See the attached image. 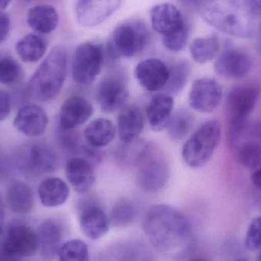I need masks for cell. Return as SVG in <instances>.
<instances>
[{
  "label": "cell",
  "mask_w": 261,
  "mask_h": 261,
  "mask_svg": "<svg viewBox=\"0 0 261 261\" xmlns=\"http://www.w3.org/2000/svg\"><path fill=\"white\" fill-rule=\"evenodd\" d=\"M2 58V57H0V58Z\"/></svg>",
  "instance_id": "obj_49"
},
{
  "label": "cell",
  "mask_w": 261,
  "mask_h": 261,
  "mask_svg": "<svg viewBox=\"0 0 261 261\" xmlns=\"http://www.w3.org/2000/svg\"><path fill=\"white\" fill-rule=\"evenodd\" d=\"M12 0H0V10L4 11L10 4Z\"/></svg>",
  "instance_id": "obj_44"
},
{
  "label": "cell",
  "mask_w": 261,
  "mask_h": 261,
  "mask_svg": "<svg viewBox=\"0 0 261 261\" xmlns=\"http://www.w3.org/2000/svg\"><path fill=\"white\" fill-rule=\"evenodd\" d=\"M93 113V106L85 98L70 97L63 103L60 110V127L73 130L87 122Z\"/></svg>",
  "instance_id": "obj_18"
},
{
  "label": "cell",
  "mask_w": 261,
  "mask_h": 261,
  "mask_svg": "<svg viewBox=\"0 0 261 261\" xmlns=\"http://www.w3.org/2000/svg\"><path fill=\"white\" fill-rule=\"evenodd\" d=\"M258 31H259V34H260V43H261V24H260V27H259Z\"/></svg>",
  "instance_id": "obj_46"
},
{
  "label": "cell",
  "mask_w": 261,
  "mask_h": 261,
  "mask_svg": "<svg viewBox=\"0 0 261 261\" xmlns=\"http://www.w3.org/2000/svg\"><path fill=\"white\" fill-rule=\"evenodd\" d=\"M258 260L261 261V251H260V254H259Z\"/></svg>",
  "instance_id": "obj_47"
},
{
  "label": "cell",
  "mask_w": 261,
  "mask_h": 261,
  "mask_svg": "<svg viewBox=\"0 0 261 261\" xmlns=\"http://www.w3.org/2000/svg\"><path fill=\"white\" fill-rule=\"evenodd\" d=\"M5 216H6V213H5L4 202L0 196V234L4 227Z\"/></svg>",
  "instance_id": "obj_43"
},
{
  "label": "cell",
  "mask_w": 261,
  "mask_h": 261,
  "mask_svg": "<svg viewBox=\"0 0 261 261\" xmlns=\"http://www.w3.org/2000/svg\"><path fill=\"white\" fill-rule=\"evenodd\" d=\"M251 181L254 186L261 192V165L253 172L251 175Z\"/></svg>",
  "instance_id": "obj_42"
},
{
  "label": "cell",
  "mask_w": 261,
  "mask_h": 261,
  "mask_svg": "<svg viewBox=\"0 0 261 261\" xmlns=\"http://www.w3.org/2000/svg\"><path fill=\"white\" fill-rule=\"evenodd\" d=\"M135 77L145 90L150 92L158 91L167 85L169 67L158 58H147L135 67Z\"/></svg>",
  "instance_id": "obj_14"
},
{
  "label": "cell",
  "mask_w": 261,
  "mask_h": 261,
  "mask_svg": "<svg viewBox=\"0 0 261 261\" xmlns=\"http://www.w3.org/2000/svg\"><path fill=\"white\" fill-rule=\"evenodd\" d=\"M129 91L126 79L121 74H111L99 82L96 99L104 113H113L123 107Z\"/></svg>",
  "instance_id": "obj_10"
},
{
  "label": "cell",
  "mask_w": 261,
  "mask_h": 261,
  "mask_svg": "<svg viewBox=\"0 0 261 261\" xmlns=\"http://www.w3.org/2000/svg\"><path fill=\"white\" fill-rule=\"evenodd\" d=\"M261 88L256 84H243L231 89L227 97L228 128V136L230 145L234 146L239 142L250 113L254 110Z\"/></svg>",
  "instance_id": "obj_5"
},
{
  "label": "cell",
  "mask_w": 261,
  "mask_h": 261,
  "mask_svg": "<svg viewBox=\"0 0 261 261\" xmlns=\"http://www.w3.org/2000/svg\"><path fill=\"white\" fill-rule=\"evenodd\" d=\"M188 38L189 27L187 26L173 35L163 37V44L170 52H179L187 45Z\"/></svg>",
  "instance_id": "obj_38"
},
{
  "label": "cell",
  "mask_w": 261,
  "mask_h": 261,
  "mask_svg": "<svg viewBox=\"0 0 261 261\" xmlns=\"http://www.w3.org/2000/svg\"><path fill=\"white\" fill-rule=\"evenodd\" d=\"M221 125L219 121L202 124L182 147V157L187 165L200 168L208 162L219 145Z\"/></svg>",
  "instance_id": "obj_6"
},
{
  "label": "cell",
  "mask_w": 261,
  "mask_h": 261,
  "mask_svg": "<svg viewBox=\"0 0 261 261\" xmlns=\"http://www.w3.org/2000/svg\"><path fill=\"white\" fill-rule=\"evenodd\" d=\"M23 78V70L19 63L12 57L0 58V84L13 85Z\"/></svg>",
  "instance_id": "obj_36"
},
{
  "label": "cell",
  "mask_w": 261,
  "mask_h": 261,
  "mask_svg": "<svg viewBox=\"0 0 261 261\" xmlns=\"http://www.w3.org/2000/svg\"><path fill=\"white\" fill-rule=\"evenodd\" d=\"M174 100L167 93H158L149 101L146 107V116L150 128L155 132L167 129L171 119Z\"/></svg>",
  "instance_id": "obj_21"
},
{
  "label": "cell",
  "mask_w": 261,
  "mask_h": 261,
  "mask_svg": "<svg viewBox=\"0 0 261 261\" xmlns=\"http://www.w3.org/2000/svg\"><path fill=\"white\" fill-rule=\"evenodd\" d=\"M21 169L35 176L52 173L56 168L57 158L50 147L41 143L32 144L21 157Z\"/></svg>",
  "instance_id": "obj_15"
},
{
  "label": "cell",
  "mask_w": 261,
  "mask_h": 261,
  "mask_svg": "<svg viewBox=\"0 0 261 261\" xmlns=\"http://www.w3.org/2000/svg\"><path fill=\"white\" fill-rule=\"evenodd\" d=\"M138 182L147 193H156L164 188L169 177V167L165 158L150 147L138 164Z\"/></svg>",
  "instance_id": "obj_9"
},
{
  "label": "cell",
  "mask_w": 261,
  "mask_h": 261,
  "mask_svg": "<svg viewBox=\"0 0 261 261\" xmlns=\"http://www.w3.org/2000/svg\"><path fill=\"white\" fill-rule=\"evenodd\" d=\"M10 30V18L4 11L0 10V44L4 42Z\"/></svg>",
  "instance_id": "obj_41"
},
{
  "label": "cell",
  "mask_w": 261,
  "mask_h": 261,
  "mask_svg": "<svg viewBox=\"0 0 261 261\" xmlns=\"http://www.w3.org/2000/svg\"><path fill=\"white\" fill-rule=\"evenodd\" d=\"M251 69V60L245 52L236 49L224 51L214 64L219 76L229 79L243 78Z\"/></svg>",
  "instance_id": "obj_19"
},
{
  "label": "cell",
  "mask_w": 261,
  "mask_h": 261,
  "mask_svg": "<svg viewBox=\"0 0 261 261\" xmlns=\"http://www.w3.org/2000/svg\"><path fill=\"white\" fill-rule=\"evenodd\" d=\"M151 146L145 140L135 139L129 143H123L116 150V161L120 165L125 167L138 165L141 159L147 154V151Z\"/></svg>",
  "instance_id": "obj_29"
},
{
  "label": "cell",
  "mask_w": 261,
  "mask_h": 261,
  "mask_svg": "<svg viewBox=\"0 0 261 261\" xmlns=\"http://www.w3.org/2000/svg\"><path fill=\"white\" fill-rule=\"evenodd\" d=\"M29 26L38 33L47 35L56 29L59 23V14L51 5L41 3L28 12Z\"/></svg>",
  "instance_id": "obj_23"
},
{
  "label": "cell",
  "mask_w": 261,
  "mask_h": 261,
  "mask_svg": "<svg viewBox=\"0 0 261 261\" xmlns=\"http://www.w3.org/2000/svg\"><path fill=\"white\" fill-rule=\"evenodd\" d=\"M152 28L163 37L173 35L188 25L179 9L170 3H160L150 12Z\"/></svg>",
  "instance_id": "obj_13"
},
{
  "label": "cell",
  "mask_w": 261,
  "mask_h": 261,
  "mask_svg": "<svg viewBox=\"0 0 261 261\" xmlns=\"http://www.w3.org/2000/svg\"><path fill=\"white\" fill-rule=\"evenodd\" d=\"M47 124V113L36 104H28L21 107L13 123L15 128L28 137H38L44 134Z\"/></svg>",
  "instance_id": "obj_17"
},
{
  "label": "cell",
  "mask_w": 261,
  "mask_h": 261,
  "mask_svg": "<svg viewBox=\"0 0 261 261\" xmlns=\"http://www.w3.org/2000/svg\"><path fill=\"white\" fill-rule=\"evenodd\" d=\"M24 1L32 2V3H36V2H39V3H42V2L52 1V0H24Z\"/></svg>",
  "instance_id": "obj_45"
},
{
  "label": "cell",
  "mask_w": 261,
  "mask_h": 261,
  "mask_svg": "<svg viewBox=\"0 0 261 261\" xmlns=\"http://www.w3.org/2000/svg\"><path fill=\"white\" fill-rule=\"evenodd\" d=\"M12 107L10 95L6 90L0 89V121H3L9 116Z\"/></svg>",
  "instance_id": "obj_40"
},
{
  "label": "cell",
  "mask_w": 261,
  "mask_h": 261,
  "mask_svg": "<svg viewBox=\"0 0 261 261\" xmlns=\"http://www.w3.org/2000/svg\"><path fill=\"white\" fill-rule=\"evenodd\" d=\"M245 247L251 251L261 248V216L254 218L250 222L245 239Z\"/></svg>",
  "instance_id": "obj_37"
},
{
  "label": "cell",
  "mask_w": 261,
  "mask_h": 261,
  "mask_svg": "<svg viewBox=\"0 0 261 261\" xmlns=\"http://www.w3.org/2000/svg\"><path fill=\"white\" fill-rule=\"evenodd\" d=\"M220 49L219 38L216 34L200 37L193 40L190 44L192 58L199 64H205L217 55Z\"/></svg>",
  "instance_id": "obj_30"
},
{
  "label": "cell",
  "mask_w": 261,
  "mask_h": 261,
  "mask_svg": "<svg viewBox=\"0 0 261 261\" xmlns=\"http://www.w3.org/2000/svg\"><path fill=\"white\" fill-rule=\"evenodd\" d=\"M84 136L92 147L102 148L113 142L116 136V127L110 120L97 118L86 127Z\"/></svg>",
  "instance_id": "obj_26"
},
{
  "label": "cell",
  "mask_w": 261,
  "mask_h": 261,
  "mask_svg": "<svg viewBox=\"0 0 261 261\" xmlns=\"http://www.w3.org/2000/svg\"><path fill=\"white\" fill-rule=\"evenodd\" d=\"M65 173L67 180L76 193L84 194L94 184V170L85 158L73 157L66 163Z\"/></svg>",
  "instance_id": "obj_20"
},
{
  "label": "cell",
  "mask_w": 261,
  "mask_h": 261,
  "mask_svg": "<svg viewBox=\"0 0 261 261\" xmlns=\"http://www.w3.org/2000/svg\"><path fill=\"white\" fill-rule=\"evenodd\" d=\"M195 118L188 110H178L171 116L167 129L169 136L174 140L184 139L194 125Z\"/></svg>",
  "instance_id": "obj_33"
},
{
  "label": "cell",
  "mask_w": 261,
  "mask_h": 261,
  "mask_svg": "<svg viewBox=\"0 0 261 261\" xmlns=\"http://www.w3.org/2000/svg\"><path fill=\"white\" fill-rule=\"evenodd\" d=\"M15 50L24 62L35 63L40 61L45 55L47 43L40 35L31 33L16 43Z\"/></svg>",
  "instance_id": "obj_28"
},
{
  "label": "cell",
  "mask_w": 261,
  "mask_h": 261,
  "mask_svg": "<svg viewBox=\"0 0 261 261\" xmlns=\"http://www.w3.org/2000/svg\"><path fill=\"white\" fill-rule=\"evenodd\" d=\"M79 220L83 232L91 240H98L103 237L111 225L110 218L103 208L92 202H85L81 206Z\"/></svg>",
  "instance_id": "obj_16"
},
{
  "label": "cell",
  "mask_w": 261,
  "mask_h": 261,
  "mask_svg": "<svg viewBox=\"0 0 261 261\" xmlns=\"http://www.w3.org/2000/svg\"><path fill=\"white\" fill-rule=\"evenodd\" d=\"M150 33L147 25L140 19H128L113 31L112 38L104 49L105 57L115 61L121 57L133 58L139 55L148 44Z\"/></svg>",
  "instance_id": "obj_4"
},
{
  "label": "cell",
  "mask_w": 261,
  "mask_h": 261,
  "mask_svg": "<svg viewBox=\"0 0 261 261\" xmlns=\"http://www.w3.org/2000/svg\"><path fill=\"white\" fill-rule=\"evenodd\" d=\"M67 70V50L63 46L56 45L29 80L27 87L29 96L38 102L53 100L62 89Z\"/></svg>",
  "instance_id": "obj_3"
},
{
  "label": "cell",
  "mask_w": 261,
  "mask_h": 261,
  "mask_svg": "<svg viewBox=\"0 0 261 261\" xmlns=\"http://www.w3.org/2000/svg\"><path fill=\"white\" fill-rule=\"evenodd\" d=\"M137 217L135 205L129 200L121 199L118 201L110 215V224L116 228H125L133 224Z\"/></svg>",
  "instance_id": "obj_31"
},
{
  "label": "cell",
  "mask_w": 261,
  "mask_h": 261,
  "mask_svg": "<svg viewBox=\"0 0 261 261\" xmlns=\"http://www.w3.org/2000/svg\"><path fill=\"white\" fill-rule=\"evenodd\" d=\"M73 130H68V129H60L59 136L58 139L60 140V144L62 146L63 148L67 150H74L78 145V137L76 134H75Z\"/></svg>",
  "instance_id": "obj_39"
},
{
  "label": "cell",
  "mask_w": 261,
  "mask_h": 261,
  "mask_svg": "<svg viewBox=\"0 0 261 261\" xmlns=\"http://www.w3.org/2000/svg\"><path fill=\"white\" fill-rule=\"evenodd\" d=\"M194 5L208 25L231 36H252L261 24L257 0H194Z\"/></svg>",
  "instance_id": "obj_2"
},
{
  "label": "cell",
  "mask_w": 261,
  "mask_h": 261,
  "mask_svg": "<svg viewBox=\"0 0 261 261\" xmlns=\"http://www.w3.org/2000/svg\"><path fill=\"white\" fill-rule=\"evenodd\" d=\"M118 132L122 143L138 139L144 130L142 112L136 106H128L121 111L118 117Z\"/></svg>",
  "instance_id": "obj_22"
},
{
  "label": "cell",
  "mask_w": 261,
  "mask_h": 261,
  "mask_svg": "<svg viewBox=\"0 0 261 261\" xmlns=\"http://www.w3.org/2000/svg\"><path fill=\"white\" fill-rule=\"evenodd\" d=\"M122 0H76V20L81 26L93 27L110 18L122 4Z\"/></svg>",
  "instance_id": "obj_12"
},
{
  "label": "cell",
  "mask_w": 261,
  "mask_h": 261,
  "mask_svg": "<svg viewBox=\"0 0 261 261\" xmlns=\"http://www.w3.org/2000/svg\"><path fill=\"white\" fill-rule=\"evenodd\" d=\"M191 66L187 60H181L169 68V78L166 88L171 94H177L187 84Z\"/></svg>",
  "instance_id": "obj_32"
},
{
  "label": "cell",
  "mask_w": 261,
  "mask_h": 261,
  "mask_svg": "<svg viewBox=\"0 0 261 261\" xmlns=\"http://www.w3.org/2000/svg\"><path fill=\"white\" fill-rule=\"evenodd\" d=\"M238 159L248 170H255L261 165V143L250 141L239 147Z\"/></svg>",
  "instance_id": "obj_35"
},
{
  "label": "cell",
  "mask_w": 261,
  "mask_h": 261,
  "mask_svg": "<svg viewBox=\"0 0 261 261\" xmlns=\"http://www.w3.org/2000/svg\"><path fill=\"white\" fill-rule=\"evenodd\" d=\"M62 236V230L55 221L49 219L41 223L38 231V244L44 257L50 258L58 255Z\"/></svg>",
  "instance_id": "obj_25"
},
{
  "label": "cell",
  "mask_w": 261,
  "mask_h": 261,
  "mask_svg": "<svg viewBox=\"0 0 261 261\" xmlns=\"http://www.w3.org/2000/svg\"><path fill=\"white\" fill-rule=\"evenodd\" d=\"M38 248V233L20 221L9 224L0 239L1 260H22L33 256Z\"/></svg>",
  "instance_id": "obj_7"
},
{
  "label": "cell",
  "mask_w": 261,
  "mask_h": 261,
  "mask_svg": "<svg viewBox=\"0 0 261 261\" xmlns=\"http://www.w3.org/2000/svg\"><path fill=\"white\" fill-rule=\"evenodd\" d=\"M105 59L104 48L99 43L87 41L76 48L72 64V76L80 85L91 84L100 73Z\"/></svg>",
  "instance_id": "obj_8"
},
{
  "label": "cell",
  "mask_w": 261,
  "mask_h": 261,
  "mask_svg": "<svg viewBox=\"0 0 261 261\" xmlns=\"http://www.w3.org/2000/svg\"><path fill=\"white\" fill-rule=\"evenodd\" d=\"M89 248L84 241L73 239L63 244L58 250V256L62 261L89 260Z\"/></svg>",
  "instance_id": "obj_34"
},
{
  "label": "cell",
  "mask_w": 261,
  "mask_h": 261,
  "mask_svg": "<svg viewBox=\"0 0 261 261\" xmlns=\"http://www.w3.org/2000/svg\"><path fill=\"white\" fill-rule=\"evenodd\" d=\"M222 87L213 78H203L193 82L189 93V104L199 113L214 111L222 99Z\"/></svg>",
  "instance_id": "obj_11"
},
{
  "label": "cell",
  "mask_w": 261,
  "mask_h": 261,
  "mask_svg": "<svg viewBox=\"0 0 261 261\" xmlns=\"http://www.w3.org/2000/svg\"><path fill=\"white\" fill-rule=\"evenodd\" d=\"M41 203L47 208H56L64 205L70 196V188L61 178L49 177L38 187Z\"/></svg>",
  "instance_id": "obj_24"
},
{
  "label": "cell",
  "mask_w": 261,
  "mask_h": 261,
  "mask_svg": "<svg viewBox=\"0 0 261 261\" xmlns=\"http://www.w3.org/2000/svg\"><path fill=\"white\" fill-rule=\"evenodd\" d=\"M143 227L147 240L161 255L180 258L191 251V225L176 208L165 205L151 207L146 213Z\"/></svg>",
  "instance_id": "obj_1"
},
{
  "label": "cell",
  "mask_w": 261,
  "mask_h": 261,
  "mask_svg": "<svg viewBox=\"0 0 261 261\" xmlns=\"http://www.w3.org/2000/svg\"><path fill=\"white\" fill-rule=\"evenodd\" d=\"M6 199L9 208L16 214H28L33 208V192L24 182H17L11 185Z\"/></svg>",
  "instance_id": "obj_27"
},
{
  "label": "cell",
  "mask_w": 261,
  "mask_h": 261,
  "mask_svg": "<svg viewBox=\"0 0 261 261\" xmlns=\"http://www.w3.org/2000/svg\"><path fill=\"white\" fill-rule=\"evenodd\" d=\"M260 8H261V2H260Z\"/></svg>",
  "instance_id": "obj_48"
}]
</instances>
